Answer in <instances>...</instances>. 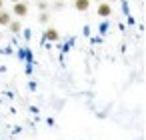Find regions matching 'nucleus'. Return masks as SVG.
Segmentation results:
<instances>
[{"label": "nucleus", "instance_id": "obj_1", "mask_svg": "<svg viewBox=\"0 0 146 140\" xmlns=\"http://www.w3.org/2000/svg\"><path fill=\"white\" fill-rule=\"evenodd\" d=\"M12 12H14L16 16H26V14H28V6H26L24 2H14Z\"/></svg>", "mask_w": 146, "mask_h": 140}, {"label": "nucleus", "instance_id": "obj_6", "mask_svg": "<svg viewBox=\"0 0 146 140\" xmlns=\"http://www.w3.org/2000/svg\"><path fill=\"white\" fill-rule=\"evenodd\" d=\"M8 26H10V30H12V32H20V22H10Z\"/></svg>", "mask_w": 146, "mask_h": 140}, {"label": "nucleus", "instance_id": "obj_3", "mask_svg": "<svg viewBox=\"0 0 146 140\" xmlns=\"http://www.w3.org/2000/svg\"><path fill=\"white\" fill-rule=\"evenodd\" d=\"M110 12H112V8H110V4H98V16H102V18H108L110 16Z\"/></svg>", "mask_w": 146, "mask_h": 140}, {"label": "nucleus", "instance_id": "obj_5", "mask_svg": "<svg viewBox=\"0 0 146 140\" xmlns=\"http://www.w3.org/2000/svg\"><path fill=\"white\" fill-rule=\"evenodd\" d=\"M44 36H46V40H58V32H56L54 28H48Z\"/></svg>", "mask_w": 146, "mask_h": 140}, {"label": "nucleus", "instance_id": "obj_7", "mask_svg": "<svg viewBox=\"0 0 146 140\" xmlns=\"http://www.w3.org/2000/svg\"><path fill=\"white\" fill-rule=\"evenodd\" d=\"M2 6H4V0H0V10H2Z\"/></svg>", "mask_w": 146, "mask_h": 140}, {"label": "nucleus", "instance_id": "obj_9", "mask_svg": "<svg viewBox=\"0 0 146 140\" xmlns=\"http://www.w3.org/2000/svg\"><path fill=\"white\" fill-rule=\"evenodd\" d=\"M112 2H114V0H112Z\"/></svg>", "mask_w": 146, "mask_h": 140}, {"label": "nucleus", "instance_id": "obj_4", "mask_svg": "<svg viewBox=\"0 0 146 140\" xmlns=\"http://www.w3.org/2000/svg\"><path fill=\"white\" fill-rule=\"evenodd\" d=\"M12 20H10V14L4 12V10H0V26H8Z\"/></svg>", "mask_w": 146, "mask_h": 140}, {"label": "nucleus", "instance_id": "obj_8", "mask_svg": "<svg viewBox=\"0 0 146 140\" xmlns=\"http://www.w3.org/2000/svg\"><path fill=\"white\" fill-rule=\"evenodd\" d=\"M12 2H20V0H12Z\"/></svg>", "mask_w": 146, "mask_h": 140}, {"label": "nucleus", "instance_id": "obj_2", "mask_svg": "<svg viewBox=\"0 0 146 140\" xmlns=\"http://www.w3.org/2000/svg\"><path fill=\"white\" fill-rule=\"evenodd\" d=\"M88 6H90V0H74V8L78 12H86Z\"/></svg>", "mask_w": 146, "mask_h": 140}]
</instances>
